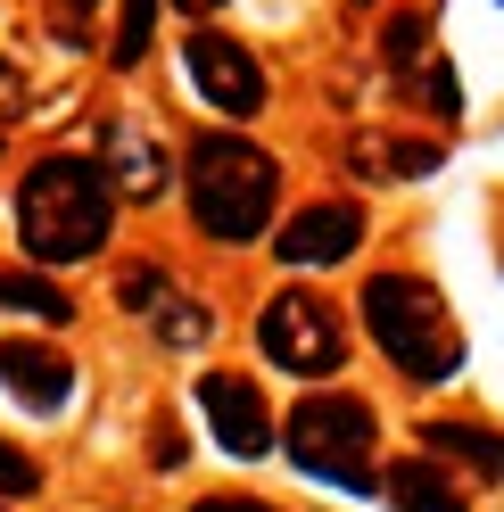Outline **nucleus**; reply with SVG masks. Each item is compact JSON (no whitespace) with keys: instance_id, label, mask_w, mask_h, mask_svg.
<instances>
[{"instance_id":"obj_4","label":"nucleus","mask_w":504,"mask_h":512,"mask_svg":"<svg viewBox=\"0 0 504 512\" xmlns=\"http://www.w3.org/2000/svg\"><path fill=\"white\" fill-rule=\"evenodd\" d=\"M372 438H381V422H372V405L348 397V389H323V397L290 405V430H281L298 471L339 479V488H356V496H372Z\"/></svg>"},{"instance_id":"obj_10","label":"nucleus","mask_w":504,"mask_h":512,"mask_svg":"<svg viewBox=\"0 0 504 512\" xmlns=\"http://www.w3.org/2000/svg\"><path fill=\"white\" fill-rule=\"evenodd\" d=\"M100 166H108V182H116V199H166V182H174V166H166V149H157V141H141L133 133V124H108V157H100Z\"/></svg>"},{"instance_id":"obj_17","label":"nucleus","mask_w":504,"mask_h":512,"mask_svg":"<svg viewBox=\"0 0 504 512\" xmlns=\"http://www.w3.org/2000/svg\"><path fill=\"white\" fill-rule=\"evenodd\" d=\"M422 34H430V25H422L414 9H405V17H389V25H381V50H389V67H414V58H422Z\"/></svg>"},{"instance_id":"obj_6","label":"nucleus","mask_w":504,"mask_h":512,"mask_svg":"<svg viewBox=\"0 0 504 512\" xmlns=\"http://www.w3.org/2000/svg\"><path fill=\"white\" fill-rule=\"evenodd\" d=\"M182 58H191V83H199V100H207L215 116L248 124V116L265 108V67H257L232 34H191V42H182Z\"/></svg>"},{"instance_id":"obj_2","label":"nucleus","mask_w":504,"mask_h":512,"mask_svg":"<svg viewBox=\"0 0 504 512\" xmlns=\"http://www.w3.org/2000/svg\"><path fill=\"white\" fill-rule=\"evenodd\" d=\"M182 190H191V223L215 248H248L273 232L281 166L248 133H199L191 157H182Z\"/></svg>"},{"instance_id":"obj_9","label":"nucleus","mask_w":504,"mask_h":512,"mask_svg":"<svg viewBox=\"0 0 504 512\" xmlns=\"http://www.w3.org/2000/svg\"><path fill=\"white\" fill-rule=\"evenodd\" d=\"M0 389L25 413H58L75 397V356H58L50 339H0Z\"/></svg>"},{"instance_id":"obj_23","label":"nucleus","mask_w":504,"mask_h":512,"mask_svg":"<svg viewBox=\"0 0 504 512\" xmlns=\"http://www.w3.org/2000/svg\"><path fill=\"white\" fill-rule=\"evenodd\" d=\"M25 100V83H17V67H9V58H0V108H17Z\"/></svg>"},{"instance_id":"obj_5","label":"nucleus","mask_w":504,"mask_h":512,"mask_svg":"<svg viewBox=\"0 0 504 512\" xmlns=\"http://www.w3.org/2000/svg\"><path fill=\"white\" fill-rule=\"evenodd\" d=\"M257 347H265V364L298 372V380H331L339 364H348V331H339L331 298H314V290H281V298H265V314H257Z\"/></svg>"},{"instance_id":"obj_15","label":"nucleus","mask_w":504,"mask_h":512,"mask_svg":"<svg viewBox=\"0 0 504 512\" xmlns=\"http://www.w3.org/2000/svg\"><path fill=\"white\" fill-rule=\"evenodd\" d=\"M116 306L157 314V306H166V273H157V265H124V273H116Z\"/></svg>"},{"instance_id":"obj_7","label":"nucleus","mask_w":504,"mask_h":512,"mask_svg":"<svg viewBox=\"0 0 504 512\" xmlns=\"http://www.w3.org/2000/svg\"><path fill=\"white\" fill-rule=\"evenodd\" d=\"M199 413L215 422V446L240 455V463H257L273 446V430H281L265 413V397H257V380H240V372H199Z\"/></svg>"},{"instance_id":"obj_22","label":"nucleus","mask_w":504,"mask_h":512,"mask_svg":"<svg viewBox=\"0 0 504 512\" xmlns=\"http://www.w3.org/2000/svg\"><path fill=\"white\" fill-rule=\"evenodd\" d=\"M149 463H157V471H174V463H182V438H174L166 422H157V438H149Z\"/></svg>"},{"instance_id":"obj_1","label":"nucleus","mask_w":504,"mask_h":512,"mask_svg":"<svg viewBox=\"0 0 504 512\" xmlns=\"http://www.w3.org/2000/svg\"><path fill=\"white\" fill-rule=\"evenodd\" d=\"M116 232V182L100 157H75L58 149L42 166H25L17 182V240L34 265H83V256H100Z\"/></svg>"},{"instance_id":"obj_19","label":"nucleus","mask_w":504,"mask_h":512,"mask_svg":"<svg viewBox=\"0 0 504 512\" xmlns=\"http://www.w3.org/2000/svg\"><path fill=\"white\" fill-rule=\"evenodd\" d=\"M50 34L67 50H91V0H50Z\"/></svg>"},{"instance_id":"obj_24","label":"nucleus","mask_w":504,"mask_h":512,"mask_svg":"<svg viewBox=\"0 0 504 512\" xmlns=\"http://www.w3.org/2000/svg\"><path fill=\"white\" fill-rule=\"evenodd\" d=\"M174 9H182V17H215V9H224V0H174Z\"/></svg>"},{"instance_id":"obj_21","label":"nucleus","mask_w":504,"mask_h":512,"mask_svg":"<svg viewBox=\"0 0 504 512\" xmlns=\"http://www.w3.org/2000/svg\"><path fill=\"white\" fill-rule=\"evenodd\" d=\"M191 512H281V504H257V496H199Z\"/></svg>"},{"instance_id":"obj_11","label":"nucleus","mask_w":504,"mask_h":512,"mask_svg":"<svg viewBox=\"0 0 504 512\" xmlns=\"http://www.w3.org/2000/svg\"><path fill=\"white\" fill-rule=\"evenodd\" d=\"M381 488H389V504H397V512H471V496H463V488H455V479L438 471L430 455L389 463V471H381Z\"/></svg>"},{"instance_id":"obj_16","label":"nucleus","mask_w":504,"mask_h":512,"mask_svg":"<svg viewBox=\"0 0 504 512\" xmlns=\"http://www.w3.org/2000/svg\"><path fill=\"white\" fill-rule=\"evenodd\" d=\"M157 339H166V347H199L207 339V306H157Z\"/></svg>"},{"instance_id":"obj_13","label":"nucleus","mask_w":504,"mask_h":512,"mask_svg":"<svg viewBox=\"0 0 504 512\" xmlns=\"http://www.w3.org/2000/svg\"><path fill=\"white\" fill-rule=\"evenodd\" d=\"M0 314H34V323H75V298L58 290L50 273L9 265V273H0Z\"/></svg>"},{"instance_id":"obj_3","label":"nucleus","mask_w":504,"mask_h":512,"mask_svg":"<svg viewBox=\"0 0 504 512\" xmlns=\"http://www.w3.org/2000/svg\"><path fill=\"white\" fill-rule=\"evenodd\" d=\"M364 331L381 339V356L405 380H455V364H463V339L447 323V306L414 273H372L364 281Z\"/></svg>"},{"instance_id":"obj_8","label":"nucleus","mask_w":504,"mask_h":512,"mask_svg":"<svg viewBox=\"0 0 504 512\" xmlns=\"http://www.w3.org/2000/svg\"><path fill=\"white\" fill-rule=\"evenodd\" d=\"M356 240H364V207L356 199H314L273 232V256L281 265H339V256H356Z\"/></svg>"},{"instance_id":"obj_20","label":"nucleus","mask_w":504,"mask_h":512,"mask_svg":"<svg viewBox=\"0 0 504 512\" xmlns=\"http://www.w3.org/2000/svg\"><path fill=\"white\" fill-rule=\"evenodd\" d=\"M430 116H463V91H455V67H430Z\"/></svg>"},{"instance_id":"obj_12","label":"nucleus","mask_w":504,"mask_h":512,"mask_svg":"<svg viewBox=\"0 0 504 512\" xmlns=\"http://www.w3.org/2000/svg\"><path fill=\"white\" fill-rule=\"evenodd\" d=\"M422 446H430V455L471 463V471H488V479H504V430H488V422H422Z\"/></svg>"},{"instance_id":"obj_14","label":"nucleus","mask_w":504,"mask_h":512,"mask_svg":"<svg viewBox=\"0 0 504 512\" xmlns=\"http://www.w3.org/2000/svg\"><path fill=\"white\" fill-rule=\"evenodd\" d=\"M149 25H157V0H124L116 42H108V58H116V67H141V58H149Z\"/></svg>"},{"instance_id":"obj_18","label":"nucleus","mask_w":504,"mask_h":512,"mask_svg":"<svg viewBox=\"0 0 504 512\" xmlns=\"http://www.w3.org/2000/svg\"><path fill=\"white\" fill-rule=\"evenodd\" d=\"M34 488H42V463L25 455V446L0 438V496H34Z\"/></svg>"}]
</instances>
